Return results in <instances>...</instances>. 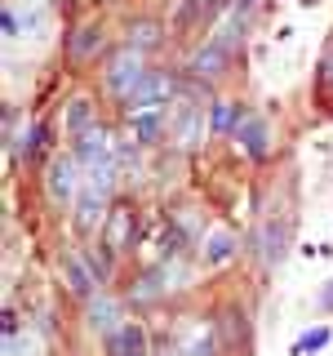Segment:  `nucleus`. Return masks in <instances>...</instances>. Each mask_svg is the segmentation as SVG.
Returning <instances> with one entry per match:
<instances>
[{
  "instance_id": "1",
  "label": "nucleus",
  "mask_w": 333,
  "mask_h": 356,
  "mask_svg": "<svg viewBox=\"0 0 333 356\" xmlns=\"http://www.w3.org/2000/svg\"><path fill=\"white\" fill-rule=\"evenodd\" d=\"M147 76H151V72H147V58H142V49L125 44V49L111 54V63H107V89L120 98V103H129L133 89L147 81Z\"/></svg>"
},
{
  "instance_id": "2",
  "label": "nucleus",
  "mask_w": 333,
  "mask_h": 356,
  "mask_svg": "<svg viewBox=\"0 0 333 356\" xmlns=\"http://www.w3.org/2000/svg\"><path fill=\"white\" fill-rule=\"evenodd\" d=\"M71 156L85 165V174H89V170H107V165L120 161V152H116V143H111V134L98 129V125L76 138V152H71Z\"/></svg>"
},
{
  "instance_id": "3",
  "label": "nucleus",
  "mask_w": 333,
  "mask_h": 356,
  "mask_svg": "<svg viewBox=\"0 0 333 356\" xmlns=\"http://www.w3.org/2000/svg\"><path fill=\"white\" fill-rule=\"evenodd\" d=\"M178 94V81L169 72H151L147 81L133 89V98L125 103V111H142V107H169V98Z\"/></svg>"
},
{
  "instance_id": "4",
  "label": "nucleus",
  "mask_w": 333,
  "mask_h": 356,
  "mask_svg": "<svg viewBox=\"0 0 333 356\" xmlns=\"http://www.w3.org/2000/svg\"><path fill=\"white\" fill-rule=\"evenodd\" d=\"M49 192L58 200H76L85 192V178H80V161L76 156H58V161L49 165Z\"/></svg>"
},
{
  "instance_id": "5",
  "label": "nucleus",
  "mask_w": 333,
  "mask_h": 356,
  "mask_svg": "<svg viewBox=\"0 0 333 356\" xmlns=\"http://www.w3.org/2000/svg\"><path fill=\"white\" fill-rule=\"evenodd\" d=\"M107 356H151L147 330H142L138 321H125L116 334H107Z\"/></svg>"
},
{
  "instance_id": "6",
  "label": "nucleus",
  "mask_w": 333,
  "mask_h": 356,
  "mask_svg": "<svg viewBox=\"0 0 333 356\" xmlns=\"http://www.w3.org/2000/svg\"><path fill=\"white\" fill-rule=\"evenodd\" d=\"M133 232H138V222H133V209H129V205H116V209L107 214V222H103V245H107L111 254H120V250H129Z\"/></svg>"
},
{
  "instance_id": "7",
  "label": "nucleus",
  "mask_w": 333,
  "mask_h": 356,
  "mask_svg": "<svg viewBox=\"0 0 333 356\" xmlns=\"http://www.w3.org/2000/svg\"><path fill=\"white\" fill-rule=\"evenodd\" d=\"M227 63H231V49H227L222 40H209L205 49L191 54V67H187V72H191L196 81H214V76L227 72Z\"/></svg>"
},
{
  "instance_id": "8",
  "label": "nucleus",
  "mask_w": 333,
  "mask_h": 356,
  "mask_svg": "<svg viewBox=\"0 0 333 356\" xmlns=\"http://www.w3.org/2000/svg\"><path fill=\"white\" fill-rule=\"evenodd\" d=\"M236 138L244 156H253V161H266V152H271V134H266V120L253 116V111H244V120L236 125Z\"/></svg>"
},
{
  "instance_id": "9",
  "label": "nucleus",
  "mask_w": 333,
  "mask_h": 356,
  "mask_svg": "<svg viewBox=\"0 0 333 356\" xmlns=\"http://www.w3.org/2000/svg\"><path fill=\"white\" fill-rule=\"evenodd\" d=\"M89 325H94V330L107 339V334H116L120 325H125V307H120L111 294H103V289H98V294L89 298Z\"/></svg>"
},
{
  "instance_id": "10",
  "label": "nucleus",
  "mask_w": 333,
  "mask_h": 356,
  "mask_svg": "<svg viewBox=\"0 0 333 356\" xmlns=\"http://www.w3.org/2000/svg\"><path fill=\"white\" fill-rule=\"evenodd\" d=\"M129 129H133V143H138V147H151V143L164 134V107L129 111Z\"/></svg>"
},
{
  "instance_id": "11",
  "label": "nucleus",
  "mask_w": 333,
  "mask_h": 356,
  "mask_svg": "<svg viewBox=\"0 0 333 356\" xmlns=\"http://www.w3.org/2000/svg\"><path fill=\"white\" fill-rule=\"evenodd\" d=\"M103 205H107V196L89 192V187H85L80 196H76V227H80L85 236H89V232H103V222H107V214H103Z\"/></svg>"
},
{
  "instance_id": "12",
  "label": "nucleus",
  "mask_w": 333,
  "mask_h": 356,
  "mask_svg": "<svg viewBox=\"0 0 333 356\" xmlns=\"http://www.w3.org/2000/svg\"><path fill=\"white\" fill-rule=\"evenodd\" d=\"M178 356H218V339H214V325H205V321H196V325H187L182 343H178Z\"/></svg>"
},
{
  "instance_id": "13",
  "label": "nucleus",
  "mask_w": 333,
  "mask_h": 356,
  "mask_svg": "<svg viewBox=\"0 0 333 356\" xmlns=\"http://www.w3.org/2000/svg\"><path fill=\"white\" fill-rule=\"evenodd\" d=\"M62 267H67V281H71V289L80 298H94V289H98V276L89 272V263H85V254L76 250V254H67L62 259Z\"/></svg>"
},
{
  "instance_id": "14",
  "label": "nucleus",
  "mask_w": 333,
  "mask_h": 356,
  "mask_svg": "<svg viewBox=\"0 0 333 356\" xmlns=\"http://www.w3.org/2000/svg\"><path fill=\"white\" fill-rule=\"evenodd\" d=\"M200 254H205L209 267L231 263V254H236V236H231V232H205V241H200Z\"/></svg>"
},
{
  "instance_id": "15",
  "label": "nucleus",
  "mask_w": 333,
  "mask_h": 356,
  "mask_svg": "<svg viewBox=\"0 0 333 356\" xmlns=\"http://www.w3.org/2000/svg\"><path fill=\"white\" fill-rule=\"evenodd\" d=\"M44 138H49V129H44L40 120H31V125H22L14 156H22V161H36V156H40V147H44Z\"/></svg>"
},
{
  "instance_id": "16",
  "label": "nucleus",
  "mask_w": 333,
  "mask_h": 356,
  "mask_svg": "<svg viewBox=\"0 0 333 356\" xmlns=\"http://www.w3.org/2000/svg\"><path fill=\"white\" fill-rule=\"evenodd\" d=\"M284 241H289V227H284V222H280V227H275V222H266V227H262V263L266 267L284 259Z\"/></svg>"
},
{
  "instance_id": "17",
  "label": "nucleus",
  "mask_w": 333,
  "mask_h": 356,
  "mask_svg": "<svg viewBox=\"0 0 333 356\" xmlns=\"http://www.w3.org/2000/svg\"><path fill=\"white\" fill-rule=\"evenodd\" d=\"M129 44L133 49H155V44H160V22H133L129 27Z\"/></svg>"
},
{
  "instance_id": "18",
  "label": "nucleus",
  "mask_w": 333,
  "mask_h": 356,
  "mask_svg": "<svg viewBox=\"0 0 333 356\" xmlns=\"http://www.w3.org/2000/svg\"><path fill=\"white\" fill-rule=\"evenodd\" d=\"M240 120H244V107L240 103H214V129L218 134H236V125H240Z\"/></svg>"
},
{
  "instance_id": "19",
  "label": "nucleus",
  "mask_w": 333,
  "mask_h": 356,
  "mask_svg": "<svg viewBox=\"0 0 333 356\" xmlns=\"http://www.w3.org/2000/svg\"><path fill=\"white\" fill-rule=\"evenodd\" d=\"M80 254H85L89 272L98 276V285H107L111 281V250H107V245H98V250H80Z\"/></svg>"
},
{
  "instance_id": "20",
  "label": "nucleus",
  "mask_w": 333,
  "mask_h": 356,
  "mask_svg": "<svg viewBox=\"0 0 333 356\" xmlns=\"http://www.w3.org/2000/svg\"><path fill=\"white\" fill-rule=\"evenodd\" d=\"M98 40H103V31H98L94 22H89V27H80V31H76V40H71V54H76V58H89V54L98 49Z\"/></svg>"
},
{
  "instance_id": "21",
  "label": "nucleus",
  "mask_w": 333,
  "mask_h": 356,
  "mask_svg": "<svg viewBox=\"0 0 333 356\" xmlns=\"http://www.w3.org/2000/svg\"><path fill=\"white\" fill-rule=\"evenodd\" d=\"M89 129H94V107L80 98V103H71V134L80 138V134H89Z\"/></svg>"
},
{
  "instance_id": "22",
  "label": "nucleus",
  "mask_w": 333,
  "mask_h": 356,
  "mask_svg": "<svg viewBox=\"0 0 333 356\" xmlns=\"http://www.w3.org/2000/svg\"><path fill=\"white\" fill-rule=\"evenodd\" d=\"M200 120H205V111H200V107H191V111H187L182 129H178V143H182V147H196V134H200Z\"/></svg>"
},
{
  "instance_id": "23",
  "label": "nucleus",
  "mask_w": 333,
  "mask_h": 356,
  "mask_svg": "<svg viewBox=\"0 0 333 356\" xmlns=\"http://www.w3.org/2000/svg\"><path fill=\"white\" fill-rule=\"evenodd\" d=\"M325 343H329V330H311V334H302V339L293 343V352H298V356H307V352H320Z\"/></svg>"
},
{
  "instance_id": "24",
  "label": "nucleus",
  "mask_w": 333,
  "mask_h": 356,
  "mask_svg": "<svg viewBox=\"0 0 333 356\" xmlns=\"http://www.w3.org/2000/svg\"><path fill=\"white\" fill-rule=\"evenodd\" d=\"M5 36H18V14L14 9H5Z\"/></svg>"
},
{
  "instance_id": "25",
  "label": "nucleus",
  "mask_w": 333,
  "mask_h": 356,
  "mask_svg": "<svg viewBox=\"0 0 333 356\" xmlns=\"http://www.w3.org/2000/svg\"><path fill=\"white\" fill-rule=\"evenodd\" d=\"M320 303H325V307H333V285L325 289V294H320Z\"/></svg>"
}]
</instances>
